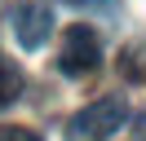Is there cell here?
I'll use <instances>...</instances> for the list:
<instances>
[{
  "label": "cell",
  "instance_id": "cell-2",
  "mask_svg": "<svg viewBox=\"0 0 146 141\" xmlns=\"http://www.w3.org/2000/svg\"><path fill=\"white\" fill-rule=\"evenodd\" d=\"M53 62H58V70H62V75H71V79L93 75V70H98V62H102V40H98V31H93V26H84V22L66 26Z\"/></svg>",
  "mask_w": 146,
  "mask_h": 141
},
{
  "label": "cell",
  "instance_id": "cell-5",
  "mask_svg": "<svg viewBox=\"0 0 146 141\" xmlns=\"http://www.w3.org/2000/svg\"><path fill=\"white\" fill-rule=\"evenodd\" d=\"M119 75L124 79H146V49H124L119 53Z\"/></svg>",
  "mask_w": 146,
  "mask_h": 141
},
{
  "label": "cell",
  "instance_id": "cell-8",
  "mask_svg": "<svg viewBox=\"0 0 146 141\" xmlns=\"http://www.w3.org/2000/svg\"><path fill=\"white\" fill-rule=\"evenodd\" d=\"M0 5H5V0H0Z\"/></svg>",
  "mask_w": 146,
  "mask_h": 141
},
{
  "label": "cell",
  "instance_id": "cell-6",
  "mask_svg": "<svg viewBox=\"0 0 146 141\" xmlns=\"http://www.w3.org/2000/svg\"><path fill=\"white\" fill-rule=\"evenodd\" d=\"M0 141H40L36 128H18V123H5L0 128Z\"/></svg>",
  "mask_w": 146,
  "mask_h": 141
},
{
  "label": "cell",
  "instance_id": "cell-3",
  "mask_svg": "<svg viewBox=\"0 0 146 141\" xmlns=\"http://www.w3.org/2000/svg\"><path fill=\"white\" fill-rule=\"evenodd\" d=\"M53 31V5L49 0H18L13 5V35H18L22 49H40Z\"/></svg>",
  "mask_w": 146,
  "mask_h": 141
},
{
  "label": "cell",
  "instance_id": "cell-1",
  "mask_svg": "<svg viewBox=\"0 0 146 141\" xmlns=\"http://www.w3.org/2000/svg\"><path fill=\"white\" fill-rule=\"evenodd\" d=\"M124 119H128V101L119 93L98 97V101H89L80 115H71L66 141H106V137H115V132L124 128Z\"/></svg>",
  "mask_w": 146,
  "mask_h": 141
},
{
  "label": "cell",
  "instance_id": "cell-7",
  "mask_svg": "<svg viewBox=\"0 0 146 141\" xmlns=\"http://www.w3.org/2000/svg\"><path fill=\"white\" fill-rule=\"evenodd\" d=\"M71 5H89V0H71Z\"/></svg>",
  "mask_w": 146,
  "mask_h": 141
},
{
  "label": "cell",
  "instance_id": "cell-4",
  "mask_svg": "<svg viewBox=\"0 0 146 141\" xmlns=\"http://www.w3.org/2000/svg\"><path fill=\"white\" fill-rule=\"evenodd\" d=\"M22 97V70L13 66V57H5L0 53V110L5 106H13Z\"/></svg>",
  "mask_w": 146,
  "mask_h": 141
}]
</instances>
